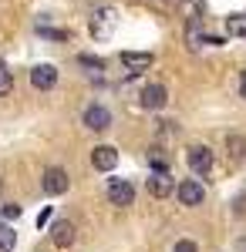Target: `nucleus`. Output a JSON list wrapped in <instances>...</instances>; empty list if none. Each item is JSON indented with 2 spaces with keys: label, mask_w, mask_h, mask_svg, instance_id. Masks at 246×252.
Returning <instances> with one entry per match:
<instances>
[{
  "label": "nucleus",
  "mask_w": 246,
  "mask_h": 252,
  "mask_svg": "<svg viewBox=\"0 0 246 252\" xmlns=\"http://www.w3.org/2000/svg\"><path fill=\"white\" fill-rule=\"evenodd\" d=\"M212 161H216V155H212V148H206V145H192L189 152H186V165L196 175H209L212 172Z\"/></svg>",
  "instance_id": "nucleus-1"
},
{
  "label": "nucleus",
  "mask_w": 246,
  "mask_h": 252,
  "mask_svg": "<svg viewBox=\"0 0 246 252\" xmlns=\"http://www.w3.org/2000/svg\"><path fill=\"white\" fill-rule=\"evenodd\" d=\"M108 202L118 205V209H128L135 202V185L125 182V178H112V182H108Z\"/></svg>",
  "instance_id": "nucleus-2"
},
{
  "label": "nucleus",
  "mask_w": 246,
  "mask_h": 252,
  "mask_svg": "<svg viewBox=\"0 0 246 252\" xmlns=\"http://www.w3.org/2000/svg\"><path fill=\"white\" fill-rule=\"evenodd\" d=\"M165 101H169L165 84H145V88H142V94H138V104H142V108H149V111L165 108Z\"/></svg>",
  "instance_id": "nucleus-3"
},
{
  "label": "nucleus",
  "mask_w": 246,
  "mask_h": 252,
  "mask_svg": "<svg viewBox=\"0 0 246 252\" xmlns=\"http://www.w3.org/2000/svg\"><path fill=\"white\" fill-rule=\"evenodd\" d=\"M84 128H88V131H105V128H112V111H108L105 104L84 108Z\"/></svg>",
  "instance_id": "nucleus-4"
},
{
  "label": "nucleus",
  "mask_w": 246,
  "mask_h": 252,
  "mask_svg": "<svg viewBox=\"0 0 246 252\" xmlns=\"http://www.w3.org/2000/svg\"><path fill=\"white\" fill-rule=\"evenodd\" d=\"M175 195H179V202H182V205H189V209H192V205H203V198H206V189H203L199 182L186 178V182L175 189Z\"/></svg>",
  "instance_id": "nucleus-5"
},
{
  "label": "nucleus",
  "mask_w": 246,
  "mask_h": 252,
  "mask_svg": "<svg viewBox=\"0 0 246 252\" xmlns=\"http://www.w3.org/2000/svg\"><path fill=\"white\" fill-rule=\"evenodd\" d=\"M31 84H34L38 91H51V88L57 84V67H51V64L31 67Z\"/></svg>",
  "instance_id": "nucleus-6"
},
{
  "label": "nucleus",
  "mask_w": 246,
  "mask_h": 252,
  "mask_svg": "<svg viewBox=\"0 0 246 252\" xmlns=\"http://www.w3.org/2000/svg\"><path fill=\"white\" fill-rule=\"evenodd\" d=\"M41 185H44L47 195H64L68 192V172H64V168H47Z\"/></svg>",
  "instance_id": "nucleus-7"
},
{
  "label": "nucleus",
  "mask_w": 246,
  "mask_h": 252,
  "mask_svg": "<svg viewBox=\"0 0 246 252\" xmlns=\"http://www.w3.org/2000/svg\"><path fill=\"white\" fill-rule=\"evenodd\" d=\"M91 165H95L98 172H112L115 165H118V152H115L112 145H98L95 152H91Z\"/></svg>",
  "instance_id": "nucleus-8"
},
{
  "label": "nucleus",
  "mask_w": 246,
  "mask_h": 252,
  "mask_svg": "<svg viewBox=\"0 0 246 252\" xmlns=\"http://www.w3.org/2000/svg\"><path fill=\"white\" fill-rule=\"evenodd\" d=\"M51 239H54V246L68 249V246L75 242V222H68V219H57L54 225H51Z\"/></svg>",
  "instance_id": "nucleus-9"
},
{
  "label": "nucleus",
  "mask_w": 246,
  "mask_h": 252,
  "mask_svg": "<svg viewBox=\"0 0 246 252\" xmlns=\"http://www.w3.org/2000/svg\"><path fill=\"white\" fill-rule=\"evenodd\" d=\"M172 189H175V185H172V175H169V172H152V178H149V192L155 195V198H165Z\"/></svg>",
  "instance_id": "nucleus-10"
},
{
  "label": "nucleus",
  "mask_w": 246,
  "mask_h": 252,
  "mask_svg": "<svg viewBox=\"0 0 246 252\" xmlns=\"http://www.w3.org/2000/svg\"><path fill=\"white\" fill-rule=\"evenodd\" d=\"M112 27H115V14L112 10H98L95 17H91V34H95V37H108Z\"/></svg>",
  "instance_id": "nucleus-11"
},
{
  "label": "nucleus",
  "mask_w": 246,
  "mask_h": 252,
  "mask_svg": "<svg viewBox=\"0 0 246 252\" xmlns=\"http://www.w3.org/2000/svg\"><path fill=\"white\" fill-rule=\"evenodd\" d=\"M122 64L138 71V67H149V64H152V54H135V51H125V54H122Z\"/></svg>",
  "instance_id": "nucleus-12"
},
{
  "label": "nucleus",
  "mask_w": 246,
  "mask_h": 252,
  "mask_svg": "<svg viewBox=\"0 0 246 252\" xmlns=\"http://www.w3.org/2000/svg\"><path fill=\"white\" fill-rule=\"evenodd\" d=\"M226 31L233 37H246V14H233L226 17Z\"/></svg>",
  "instance_id": "nucleus-13"
},
{
  "label": "nucleus",
  "mask_w": 246,
  "mask_h": 252,
  "mask_svg": "<svg viewBox=\"0 0 246 252\" xmlns=\"http://www.w3.org/2000/svg\"><path fill=\"white\" fill-rule=\"evenodd\" d=\"M226 148H229V155H233V158H243L246 138H243V135H229V138H226Z\"/></svg>",
  "instance_id": "nucleus-14"
},
{
  "label": "nucleus",
  "mask_w": 246,
  "mask_h": 252,
  "mask_svg": "<svg viewBox=\"0 0 246 252\" xmlns=\"http://www.w3.org/2000/svg\"><path fill=\"white\" fill-rule=\"evenodd\" d=\"M149 161L155 172H169V158L162 155V148H149Z\"/></svg>",
  "instance_id": "nucleus-15"
},
{
  "label": "nucleus",
  "mask_w": 246,
  "mask_h": 252,
  "mask_svg": "<svg viewBox=\"0 0 246 252\" xmlns=\"http://www.w3.org/2000/svg\"><path fill=\"white\" fill-rule=\"evenodd\" d=\"M14 242H17V235L10 225H0V252H10L14 249Z\"/></svg>",
  "instance_id": "nucleus-16"
},
{
  "label": "nucleus",
  "mask_w": 246,
  "mask_h": 252,
  "mask_svg": "<svg viewBox=\"0 0 246 252\" xmlns=\"http://www.w3.org/2000/svg\"><path fill=\"white\" fill-rule=\"evenodd\" d=\"M78 64L88 67V71H105V61L95 58V54H78Z\"/></svg>",
  "instance_id": "nucleus-17"
},
{
  "label": "nucleus",
  "mask_w": 246,
  "mask_h": 252,
  "mask_svg": "<svg viewBox=\"0 0 246 252\" xmlns=\"http://www.w3.org/2000/svg\"><path fill=\"white\" fill-rule=\"evenodd\" d=\"M10 88H14V74H10V71H7V67L0 64V97L10 94Z\"/></svg>",
  "instance_id": "nucleus-18"
},
{
  "label": "nucleus",
  "mask_w": 246,
  "mask_h": 252,
  "mask_svg": "<svg viewBox=\"0 0 246 252\" xmlns=\"http://www.w3.org/2000/svg\"><path fill=\"white\" fill-rule=\"evenodd\" d=\"M172 252H199V249H196V242H192V239H179Z\"/></svg>",
  "instance_id": "nucleus-19"
},
{
  "label": "nucleus",
  "mask_w": 246,
  "mask_h": 252,
  "mask_svg": "<svg viewBox=\"0 0 246 252\" xmlns=\"http://www.w3.org/2000/svg\"><path fill=\"white\" fill-rule=\"evenodd\" d=\"M233 212H236V215H246V195H240V198L233 202Z\"/></svg>",
  "instance_id": "nucleus-20"
},
{
  "label": "nucleus",
  "mask_w": 246,
  "mask_h": 252,
  "mask_svg": "<svg viewBox=\"0 0 246 252\" xmlns=\"http://www.w3.org/2000/svg\"><path fill=\"white\" fill-rule=\"evenodd\" d=\"M3 215H7V219H17V215H20V205H3Z\"/></svg>",
  "instance_id": "nucleus-21"
},
{
  "label": "nucleus",
  "mask_w": 246,
  "mask_h": 252,
  "mask_svg": "<svg viewBox=\"0 0 246 252\" xmlns=\"http://www.w3.org/2000/svg\"><path fill=\"white\" fill-rule=\"evenodd\" d=\"M240 94L246 97V71H243V78H240Z\"/></svg>",
  "instance_id": "nucleus-22"
}]
</instances>
